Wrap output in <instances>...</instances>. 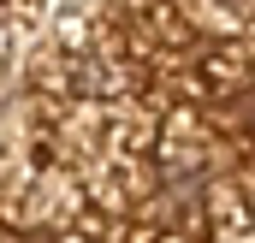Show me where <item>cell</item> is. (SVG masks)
<instances>
[{
    "label": "cell",
    "instance_id": "obj_1",
    "mask_svg": "<svg viewBox=\"0 0 255 243\" xmlns=\"http://www.w3.org/2000/svg\"><path fill=\"white\" fill-rule=\"evenodd\" d=\"M214 6H250V0H214Z\"/></svg>",
    "mask_w": 255,
    "mask_h": 243
}]
</instances>
